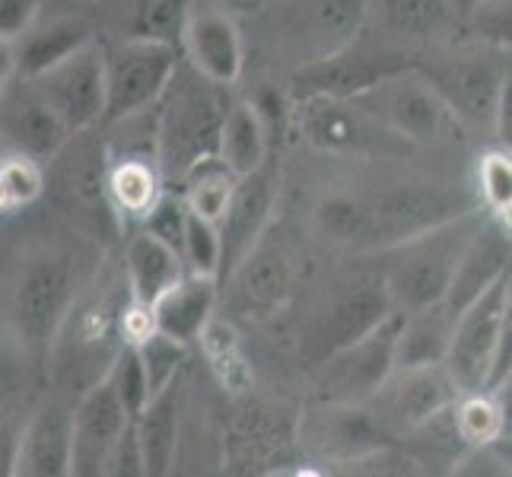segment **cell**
<instances>
[{
    "mask_svg": "<svg viewBox=\"0 0 512 477\" xmlns=\"http://www.w3.org/2000/svg\"><path fill=\"white\" fill-rule=\"evenodd\" d=\"M366 23H373L379 39L404 51L446 42L458 26L449 0H366Z\"/></svg>",
    "mask_w": 512,
    "mask_h": 477,
    "instance_id": "obj_25",
    "label": "cell"
},
{
    "mask_svg": "<svg viewBox=\"0 0 512 477\" xmlns=\"http://www.w3.org/2000/svg\"><path fill=\"white\" fill-rule=\"evenodd\" d=\"M45 0H0V35L16 42L20 35L39 20Z\"/></svg>",
    "mask_w": 512,
    "mask_h": 477,
    "instance_id": "obj_44",
    "label": "cell"
},
{
    "mask_svg": "<svg viewBox=\"0 0 512 477\" xmlns=\"http://www.w3.org/2000/svg\"><path fill=\"white\" fill-rule=\"evenodd\" d=\"M131 423L128 411L121 408L109 376H99L74 401V423H70V474L96 477L105 468L112 446Z\"/></svg>",
    "mask_w": 512,
    "mask_h": 477,
    "instance_id": "obj_20",
    "label": "cell"
},
{
    "mask_svg": "<svg viewBox=\"0 0 512 477\" xmlns=\"http://www.w3.org/2000/svg\"><path fill=\"white\" fill-rule=\"evenodd\" d=\"M39 93L70 134L96 128L105 118V70H102V42L93 39L64 61L51 64L35 77H23Z\"/></svg>",
    "mask_w": 512,
    "mask_h": 477,
    "instance_id": "obj_17",
    "label": "cell"
},
{
    "mask_svg": "<svg viewBox=\"0 0 512 477\" xmlns=\"http://www.w3.org/2000/svg\"><path fill=\"white\" fill-rule=\"evenodd\" d=\"M185 223H188V207L182 201V194L163 191L156 204L150 207V214L140 223V229H147L150 236L166 242L169 249L182 258V242H185Z\"/></svg>",
    "mask_w": 512,
    "mask_h": 477,
    "instance_id": "obj_42",
    "label": "cell"
},
{
    "mask_svg": "<svg viewBox=\"0 0 512 477\" xmlns=\"http://www.w3.org/2000/svg\"><path fill=\"white\" fill-rule=\"evenodd\" d=\"M137 357L140 363H144V373H147V385H150V395L160 392L163 385L175 382L182 373V366L188 360V347L166 338V334L160 331H147L144 338H140L137 344Z\"/></svg>",
    "mask_w": 512,
    "mask_h": 477,
    "instance_id": "obj_39",
    "label": "cell"
},
{
    "mask_svg": "<svg viewBox=\"0 0 512 477\" xmlns=\"http://www.w3.org/2000/svg\"><path fill=\"white\" fill-rule=\"evenodd\" d=\"M449 4H452V10H455V20H458V23H465L468 16L484 4V0H449Z\"/></svg>",
    "mask_w": 512,
    "mask_h": 477,
    "instance_id": "obj_47",
    "label": "cell"
},
{
    "mask_svg": "<svg viewBox=\"0 0 512 477\" xmlns=\"http://www.w3.org/2000/svg\"><path fill=\"white\" fill-rule=\"evenodd\" d=\"M509 271L455 318L443 366L458 392H497L509 382Z\"/></svg>",
    "mask_w": 512,
    "mask_h": 477,
    "instance_id": "obj_7",
    "label": "cell"
},
{
    "mask_svg": "<svg viewBox=\"0 0 512 477\" xmlns=\"http://www.w3.org/2000/svg\"><path fill=\"white\" fill-rule=\"evenodd\" d=\"M16 77H20L16 74V45L0 35V90H7Z\"/></svg>",
    "mask_w": 512,
    "mask_h": 477,
    "instance_id": "obj_46",
    "label": "cell"
},
{
    "mask_svg": "<svg viewBox=\"0 0 512 477\" xmlns=\"http://www.w3.org/2000/svg\"><path fill=\"white\" fill-rule=\"evenodd\" d=\"M0 144L10 153H23L48 163L67 144V125L55 115V109L20 77L16 90H0Z\"/></svg>",
    "mask_w": 512,
    "mask_h": 477,
    "instance_id": "obj_23",
    "label": "cell"
},
{
    "mask_svg": "<svg viewBox=\"0 0 512 477\" xmlns=\"http://www.w3.org/2000/svg\"><path fill=\"white\" fill-rule=\"evenodd\" d=\"M509 271V223L500 217L484 214L478 233L471 236L462 261L449 280L446 296L439 299L455 318L468 303H474L493 280H500Z\"/></svg>",
    "mask_w": 512,
    "mask_h": 477,
    "instance_id": "obj_26",
    "label": "cell"
},
{
    "mask_svg": "<svg viewBox=\"0 0 512 477\" xmlns=\"http://www.w3.org/2000/svg\"><path fill=\"white\" fill-rule=\"evenodd\" d=\"M99 264V242L74 226L29 236L0 258V338L39 373H48L58 334Z\"/></svg>",
    "mask_w": 512,
    "mask_h": 477,
    "instance_id": "obj_1",
    "label": "cell"
},
{
    "mask_svg": "<svg viewBox=\"0 0 512 477\" xmlns=\"http://www.w3.org/2000/svg\"><path fill=\"white\" fill-rule=\"evenodd\" d=\"M70 423L74 401L67 392L45 395L23 420L16 474L26 477H67L70 474Z\"/></svg>",
    "mask_w": 512,
    "mask_h": 477,
    "instance_id": "obj_24",
    "label": "cell"
},
{
    "mask_svg": "<svg viewBox=\"0 0 512 477\" xmlns=\"http://www.w3.org/2000/svg\"><path fill=\"white\" fill-rule=\"evenodd\" d=\"M229 86L210 83L179 61L166 90L156 99L153 131L163 179H182L185 169L204 156H217V137L226 115Z\"/></svg>",
    "mask_w": 512,
    "mask_h": 477,
    "instance_id": "obj_5",
    "label": "cell"
},
{
    "mask_svg": "<svg viewBox=\"0 0 512 477\" xmlns=\"http://www.w3.org/2000/svg\"><path fill=\"white\" fill-rule=\"evenodd\" d=\"M268 150L271 137L264 131L255 105L249 99H229L217 137V156L236 175H249L268 163Z\"/></svg>",
    "mask_w": 512,
    "mask_h": 477,
    "instance_id": "obj_31",
    "label": "cell"
},
{
    "mask_svg": "<svg viewBox=\"0 0 512 477\" xmlns=\"http://www.w3.org/2000/svg\"><path fill=\"white\" fill-rule=\"evenodd\" d=\"M252 16L277 55L303 67L357 39L366 29V0H271Z\"/></svg>",
    "mask_w": 512,
    "mask_h": 477,
    "instance_id": "obj_8",
    "label": "cell"
},
{
    "mask_svg": "<svg viewBox=\"0 0 512 477\" xmlns=\"http://www.w3.org/2000/svg\"><path fill=\"white\" fill-rule=\"evenodd\" d=\"M182 61V51L163 42L115 39L102 45L105 70V125L134 112L153 109L169 77Z\"/></svg>",
    "mask_w": 512,
    "mask_h": 477,
    "instance_id": "obj_13",
    "label": "cell"
},
{
    "mask_svg": "<svg viewBox=\"0 0 512 477\" xmlns=\"http://www.w3.org/2000/svg\"><path fill=\"white\" fill-rule=\"evenodd\" d=\"M452 423L462 436L465 449L474 446H503L506 408L497 392H462L452 401Z\"/></svg>",
    "mask_w": 512,
    "mask_h": 477,
    "instance_id": "obj_35",
    "label": "cell"
},
{
    "mask_svg": "<svg viewBox=\"0 0 512 477\" xmlns=\"http://www.w3.org/2000/svg\"><path fill=\"white\" fill-rule=\"evenodd\" d=\"M179 48L182 61L210 83L233 86L245 70V39L229 7L191 4Z\"/></svg>",
    "mask_w": 512,
    "mask_h": 477,
    "instance_id": "obj_21",
    "label": "cell"
},
{
    "mask_svg": "<svg viewBox=\"0 0 512 477\" xmlns=\"http://www.w3.org/2000/svg\"><path fill=\"white\" fill-rule=\"evenodd\" d=\"M121 274H125V284L134 303L150 309L185 274V264L166 242H160L147 229L137 226V233H131L125 242Z\"/></svg>",
    "mask_w": 512,
    "mask_h": 477,
    "instance_id": "obj_28",
    "label": "cell"
},
{
    "mask_svg": "<svg viewBox=\"0 0 512 477\" xmlns=\"http://www.w3.org/2000/svg\"><path fill=\"white\" fill-rule=\"evenodd\" d=\"M478 207V198L436 182H398L379 191H338L315 207L322 236L347 249L382 252L420 229Z\"/></svg>",
    "mask_w": 512,
    "mask_h": 477,
    "instance_id": "obj_2",
    "label": "cell"
},
{
    "mask_svg": "<svg viewBox=\"0 0 512 477\" xmlns=\"http://www.w3.org/2000/svg\"><path fill=\"white\" fill-rule=\"evenodd\" d=\"M102 474H115V477H144V455L137 446V433H134V420L125 427V433L118 436V443L112 446L109 458H105Z\"/></svg>",
    "mask_w": 512,
    "mask_h": 477,
    "instance_id": "obj_43",
    "label": "cell"
},
{
    "mask_svg": "<svg viewBox=\"0 0 512 477\" xmlns=\"http://www.w3.org/2000/svg\"><path fill=\"white\" fill-rule=\"evenodd\" d=\"M191 4L194 0H125V10L115 20V35L118 39H144L179 48Z\"/></svg>",
    "mask_w": 512,
    "mask_h": 477,
    "instance_id": "obj_33",
    "label": "cell"
},
{
    "mask_svg": "<svg viewBox=\"0 0 512 477\" xmlns=\"http://www.w3.org/2000/svg\"><path fill=\"white\" fill-rule=\"evenodd\" d=\"M274 198H277V188H274V175L268 172V163L236 179L233 198H229L223 217L217 223V233H220L217 280L233 271L236 264L264 239L271 214H274Z\"/></svg>",
    "mask_w": 512,
    "mask_h": 477,
    "instance_id": "obj_22",
    "label": "cell"
},
{
    "mask_svg": "<svg viewBox=\"0 0 512 477\" xmlns=\"http://www.w3.org/2000/svg\"><path fill=\"white\" fill-rule=\"evenodd\" d=\"M414 67L443 96L462 128H481L493 134V118L503 93L509 90V45L474 39H446L420 48Z\"/></svg>",
    "mask_w": 512,
    "mask_h": 477,
    "instance_id": "obj_3",
    "label": "cell"
},
{
    "mask_svg": "<svg viewBox=\"0 0 512 477\" xmlns=\"http://www.w3.org/2000/svg\"><path fill=\"white\" fill-rule=\"evenodd\" d=\"M105 376H109L121 408H125L128 417L134 420L140 411H144V404L150 401V385H147L144 363H140V357H137V347L121 344L118 353L112 357V363L105 366Z\"/></svg>",
    "mask_w": 512,
    "mask_h": 477,
    "instance_id": "obj_40",
    "label": "cell"
},
{
    "mask_svg": "<svg viewBox=\"0 0 512 477\" xmlns=\"http://www.w3.org/2000/svg\"><path fill=\"white\" fill-rule=\"evenodd\" d=\"M462 395L449 379L443 363L430 366H392L373 395L363 404L369 417H373L385 436L398 443L420 423H427L439 411H446L449 404Z\"/></svg>",
    "mask_w": 512,
    "mask_h": 477,
    "instance_id": "obj_15",
    "label": "cell"
},
{
    "mask_svg": "<svg viewBox=\"0 0 512 477\" xmlns=\"http://www.w3.org/2000/svg\"><path fill=\"white\" fill-rule=\"evenodd\" d=\"M296 439L315 462L325 465H353L360 458L373 455L385 446H392V439L385 430L369 417L363 401H319L312 398L296 423Z\"/></svg>",
    "mask_w": 512,
    "mask_h": 477,
    "instance_id": "obj_14",
    "label": "cell"
},
{
    "mask_svg": "<svg viewBox=\"0 0 512 477\" xmlns=\"http://www.w3.org/2000/svg\"><path fill=\"white\" fill-rule=\"evenodd\" d=\"M20 433L23 420L20 417H0V477L16 474V455H20Z\"/></svg>",
    "mask_w": 512,
    "mask_h": 477,
    "instance_id": "obj_45",
    "label": "cell"
},
{
    "mask_svg": "<svg viewBox=\"0 0 512 477\" xmlns=\"http://www.w3.org/2000/svg\"><path fill=\"white\" fill-rule=\"evenodd\" d=\"M45 198V163L23 153L0 156V220L16 217Z\"/></svg>",
    "mask_w": 512,
    "mask_h": 477,
    "instance_id": "obj_37",
    "label": "cell"
},
{
    "mask_svg": "<svg viewBox=\"0 0 512 477\" xmlns=\"http://www.w3.org/2000/svg\"><path fill=\"white\" fill-rule=\"evenodd\" d=\"M220 299V280L207 274H182L175 284L150 306L153 328L179 344H198L204 325L214 318Z\"/></svg>",
    "mask_w": 512,
    "mask_h": 477,
    "instance_id": "obj_27",
    "label": "cell"
},
{
    "mask_svg": "<svg viewBox=\"0 0 512 477\" xmlns=\"http://www.w3.org/2000/svg\"><path fill=\"white\" fill-rule=\"evenodd\" d=\"M198 344L204 347V357L223 388H229V392H245V388H249L252 369H249V360H245V350L239 344V334L233 331V322H229V318L226 322L210 318L201 331Z\"/></svg>",
    "mask_w": 512,
    "mask_h": 477,
    "instance_id": "obj_36",
    "label": "cell"
},
{
    "mask_svg": "<svg viewBox=\"0 0 512 477\" xmlns=\"http://www.w3.org/2000/svg\"><path fill=\"white\" fill-rule=\"evenodd\" d=\"M408 64H414L411 51H404L392 42L379 39L376 32L363 29L357 39H350L338 51H331V55L309 61L303 67H293L290 102L312 99V96L350 99Z\"/></svg>",
    "mask_w": 512,
    "mask_h": 477,
    "instance_id": "obj_11",
    "label": "cell"
},
{
    "mask_svg": "<svg viewBox=\"0 0 512 477\" xmlns=\"http://www.w3.org/2000/svg\"><path fill=\"white\" fill-rule=\"evenodd\" d=\"M182 264H185L188 274L217 277V271H220V233H217V223H207L201 217L188 214L185 242H182Z\"/></svg>",
    "mask_w": 512,
    "mask_h": 477,
    "instance_id": "obj_41",
    "label": "cell"
},
{
    "mask_svg": "<svg viewBox=\"0 0 512 477\" xmlns=\"http://www.w3.org/2000/svg\"><path fill=\"white\" fill-rule=\"evenodd\" d=\"M360 109L376 118L382 128H388L404 144H452L462 137V125L449 112L430 80L420 74L414 64L382 77L369 90L350 96Z\"/></svg>",
    "mask_w": 512,
    "mask_h": 477,
    "instance_id": "obj_10",
    "label": "cell"
},
{
    "mask_svg": "<svg viewBox=\"0 0 512 477\" xmlns=\"http://www.w3.org/2000/svg\"><path fill=\"white\" fill-rule=\"evenodd\" d=\"M481 220V207H474L468 214L420 229V233L379 252L376 271L395 312L408 315L423 306H433L446 296L449 280L458 261H462V252L468 249L471 236L478 233Z\"/></svg>",
    "mask_w": 512,
    "mask_h": 477,
    "instance_id": "obj_4",
    "label": "cell"
},
{
    "mask_svg": "<svg viewBox=\"0 0 512 477\" xmlns=\"http://www.w3.org/2000/svg\"><path fill=\"white\" fill-rule=\"evenodd\" d=\"M392 312L395 309L388 303L379 271H353L328 280L325 287L315 290L303 318H299V363L306 369L319 366L334 350L363 338L369 328H376Z\"/></svg>",
    "mask_w": 512,
    "mask_h": 477,
    "instance_id": "obj_6",
    "label": "cell"
},
{
    "mask_svg": "<svg viewBox=\"0 0 512 477\" xmlns=\"http://www.w3.org/2000/svg\"><path fill=\"white\" fill-rule=\"evenodd\" d=\"M220 293L229 318H242V322L271 318L293 296V268L287 252L261 239L233 271L220 277Z\"/></svg>",
    "mask_w": 512,
    "mask_h": 477,
    "instance_id": "obj_18",
    "label": "cell"
},
{
    "mask_svg": "<svg viewBox=\"0 0 512 477\" xmlns=\"http://www.w3.org/2000/svg\"><path fill=\"white\" fill-rule=\"evenodd\" d=\"M236 179L239 175L229 169L220 156H204L194 166H188L185 175L179 179V185H182L179 194L188 207V214L201 217L207 223H220L229 198H233Z\"/></svg>",
    "mask_w": 512,
    "mask_h": 477,
    "instance_id": "obj_34",
    "label": "cell"
},
{
    "mask_svg": "<svg viewBox=\"0 0 512 477\" xmlns=\"http://www.w3.org/2000/svg\"><path fill=\"white\" fill-rule=\"evenodd\" d=\"M86 128L67 137V144L45 163V194H51L70 226L90 239L121 233L105 191V140Z\"/></svg>",
    "mask_w": 512,
    "mask_h": 477,
    "instance_id": "obj_9",
    "label": "cell"
},
{
    "mask_svg": "<svg viewBox=\"0 0 512 477\" xmlns=\"http://www.w3.org/2000/svg\"><path fill=\"white\" fill-rule=\"evenodd\" d=\"M179 404L182 388L179 379L153 392L144 411L134 417L137 446L144 455V474L163 477L175 465V449H179Z\"/></svg>",
    "mask_w": 512,
    "mask_h": 477,
    "instance_id": "obj_29",
    "label": "cell"
},
{
    "mask_svg": "<svg viewBox=\"0 0 512 477\" xmlns=\"http://www.w3.org/2000/svg\"><path fill=\"white\" fill-rule=\"evenodd\" d=\"M401 312L385 315L376 328L363 338L334 350L319 366L309 369L312 398L319 401H366L379 382L395 366V338H398Z\"/></svg>",
    "mask_w": 512,
    "mask_h": 477,
    "instance_id": "obj_16",
    "label": "cell"
},
{
    "mask_svg": "<svg viewBox=\"0 0 512 477\" xmlns=\"http://www.w3.org/2000/svg\"><path fill=\"white\" fill-rule=\"evenodd\" d=\"M452 328H455V315L443 303L401 315L398 338H395V366L443 363Z\"/></svg>",
    "mask_w": 512,
    "mask_h": 477,
    "instance_id": "obj_32",
    "label": "cell"
},
{
    "mask_svg": "<svg viewBox=\"0 0 512 477\" xmlns=\"http://www.w3.org/2000/svg\"><path fill=\"white\" fill-rule=\"evenodd\" d=\"M96 32L93 26L80 20V16H61V20L39 23L35 20L20 39H16V74L20 77H35L48 70L51 64L64 61L74 55L77 48L93 42Z\"/></svg>",
    "mask_w": 512,
    "mask_h": 477,
    "instance_id": "obj_30",
    "label": "cell"
},
{
    "mask_svg": "<svg viewBox=\"0 0 512 477\" xmlns=\"http://www.w3.org/2000/svg\"><path fill=\"white\" fill-rule=\"evenodd\" d=\"M293 121L299 137L315 150L344 156V159H379V156H401L411 144H404L376 118H369L353 99L334 96H312L293 102Z\"/></svg>",
    "mask_w": 512,
    "mask_h": 477,
    "instance_id": "obj_12",
    "label": "cell"
},
{
    "mask_svg": "<svg viewBox=\"0 0 512 477\" xmlns=\"http://www.w3.org/2000/svg\"><path fill=\"white\" fill-rule=\"evenodd\" d=\"M478 207H484V214L500 217L509 223V210H512V159L509 147L487 150L478 159Z\"/></svg>",
    "mask_w": 512,
    "mask_h": 477,
    "instance_id": "obj_38",
    "label": "cell"
},
{
    "mask_svg": "<svg viewBox=\"0 0 512 477\" xmlns=\"http://www.w3.org/2000/svg\"><path fill=\"white\" fill-rule=\"evenodd\" d=\"M264 4H271V0H226V7L229 10H236V13H258Z\"/></svg>",
    "mask_w": 512,
    "mask_h": 477,
    "instance_id": "obj_48",
    "label": "cell"
},
{
    "mask_svg": "<svg viewBox=\"0 0 512 477\" xmlns=\"http://www.w3.org/2000/svg\"><path fill=\"white\" fill-rule=\"evenodd\" d=\"M105 191H109V204L118 217L121 233L125 226H140L150 214L156 198L166 191L160 159H156V131H150L144 140L125 137V144L118 140H105Z\"/></svg>",
    "mask_w": 512,
    "mask_h": 477,
    "instance_id": "obj_19",
    "label": "cell"
}]
</instances>
